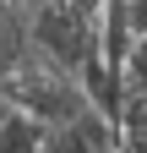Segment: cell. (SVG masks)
Here are the masks:
<instances>
[{"label": "cell", "mask_w": 147, "mask_h": 153, "mask_svg": "<svg viewBox=\"0 0 147 153\" xmlns=\"http://www.w3.org/2000/svg\"><path fill=\"white\" fill-rule=\"evenodd\" d=\"M0 104L33 115L38 126H60V120H71V115L87 109V93H82V82L65 66H54L38 44H27L11 60V71L0 76Z\"/></svg>", "instance_id": "1"}, {"label": "cell", "mask_w": 147, "mask_h": 153, "mask_svg": "<svg viewBox=\"0 0 147 153\" xmlns=\"http://www.w3.org/2000/svg\"><path fill=\"white\" fill-rule=\"evenodd\" d=\"M115 148H120V126L93 104L60 126H44V142H38V153H115Z\"/></svg>", "instance_id": "2"}, {"label": "cell", "mask_w": 147, "mask_h": 153, "mask_svg": "<svg viewBox=\"0 0 147 153\" xmlns=\"http://www.w3.org/2000/svg\"><path fill=\"white\" fill-rule=\"evenodd\" d=\"M38 142H44V126L33 120V115H22V109L6 104V120H0V153H38Z\"/></svg>", "instance_id": "3"}]
</instances>
